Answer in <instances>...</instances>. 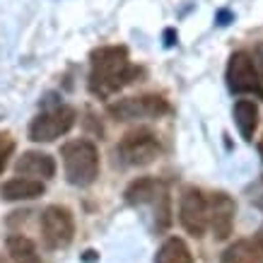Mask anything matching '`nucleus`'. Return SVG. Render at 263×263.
I'll return each instance as SVG.
<instances>
[{
	"instance_id": "obj_8",
	"label": "nucleus",
	"mask_w": 263,
	"mask_h": 263,
	"mask_svg": "<svg viewBox=\"0 0 263 263\" xmlns=\"http://www.w3.org/2000/svg\"><path fill=\"white\" fill-rule=\"evenodd\" d=\"M179 220L193 237H203L208 230V200L198 189H186L179 203Z\"/></svg>"
},
{
	"instance_id": "obj_20",
	"label": "nucleus",
	"mask_w": 263,
	"mask_h": 263,
	"mask_svg": "<svg viewBox=\"0 0 263 263\" xmlns=\"http://www.w3.org/2000/svg\"><path fill=\"white\" fill-rule=\"evenodd\" d=\"M0 263H8V261H5V258H3V256H0Z\"/></svg>"
},
{
	"instance_id": "obj_17",
	"label": "nucleus",
	"mask_w": 263,
	"mask_h": 263,
	"mask_svg": "<svg viewBox=\"0 0 263 263\" xmlns=\"http://www.w3.org/2000/svg\"><path fill=\"white\" fill-rule=\"evenodd\" d=\"M12 152H15V140L10 136H3L0 138V174L5 172L10 157H12Z\"/></svg>"
},
{
	"instance_id": "obj_9",
	"label": "nucleus",
	"mask_w": 263,
	"mask_h": 263,
	"mask_svg": "<svg viewBox=\"0 0 263 263\" xmlns=\"http://www.w3.org/2000/svg\"><path fill=\"white\" fill-rule=\"evenodd\" d=\"M234 215H237V203L224 191H217L208 198V227L217 239H227L232 234Z\"/></svg>"
},
{
	"instance_id": "obj_14",
	"label": "nucleus",
	"mask_w": 263,
	"mask_h": 263,
	"mask_svg": "<svg viewBox=\"0 0 263 263\" xmlns=\"http://www.w3.org/2000/svg\"><path fill=\"white\" fill-rule=\"evenodd\" d=\"M155 263H193L191 249L179 237H169L155 256Z\"/></svg>"
},
{
	"instance_id": "obj_12",
	"label": "nucleus",
	"mask_w": 263,
	"mask_h": 263,
	"mask_svg": "<svg viewBox=\"0 0 263 263\" xmlns=\"http://www.w3.org/2000/svg\"><path fill=\"white\" fill-rule=\"evenodd\" d=\"M44 193V181L39 179H27V176H17L3 183L0 196L5 200H34Z\"/></svg>"
},
{
	"instance_id": "obj_15",
	"label": "nucleus",
	"mask_w": 263,
	"mask_h": 263,
	"mask_svg": "<svg viewBox=\"0 0 263 263\" xmlns=\"http://www.w3.org/2000/svg\"><path fill=\"white\" fill-rule=\"evenodd\" d=\"M8 251L15 263H41L36 244H34L29 237H24V234H12V237H8Z\"/></svg>"
},
{
	"instance_id": "obj_7",
	"label": "nucleus",
	"mask_w": 263,
	"mask_h": 263,
	"mask_svg": "<svg viewBox=\"0 0 263 263\" xmlns=\"http://www.w3.org/2000/svg\"><path fill=\"white\" fill-rule=\"evenodd\" d=\"M41 232L51 249L68 247L75 237V220L72 213L63 205H48L41 213Z\"/></svg>"
},
{
	"instance_id": "obj_3",
	"label": "nucleus",
	"mask_w": 263,
	"mask_h": 263,
	"mask_svg": "<svg viewBox=\"0 0 263 263\" xmlns=\"http://www.w3.org/2000/svg\"><path fill=\"white\" fill-rule=\"evenodd\" d=\"M227 87L234 95H251L263 99V82L256 70L254 56L247 51H237L230 56L227 63Z\"/></svg>"
},
{
	"instance_id": "obj_16",
	"label": "nucleus",
	"mask_w": 263,
	"mask_h": 263,
	"mask_svg": "<svg viewBox=\"0 0 263 263\" xmlns=\"http://www.w3.org/2000/svg\"><path fill=\"white\" fill-rule=\"evenodd\" d=\"M155 196H160V183L155 179H138L126 189V200L130 205H143L155 200Z\"/></svg>"
},
{
	"instance_id": "obj_1",
	"label": "nucleus",
	"mask_w": 263,
	"mask_h": 263,
	"mask_svg": "<svg viewBox=\"0 0 263 263\" xmlns=\"http://www.w3.org/2000/svg\"><path fill=\"white\" fill-rule=\"evenodd\" d=\"M138 78V70L130 65L128 51L123 46H104L92 53V72H89V89L97 97H111L119 89Z\"/></svg>"
},
{
	"instance_id": "obj_19",
	"label": "nucleus",
	"mask_w": 263,
	"mask_h": 263,
	"mask_svg": "<svg viewBox=\"0 0 263 263\" xmlns=\"http://www.w3.org/2000/svg\"><path fill=\"white\" fill-rule=\"evenodd\" d=\"M258 155H261V160H263V138H261V143H258Z\"/></svg>"
},
{
	"instance_id": "obj_4",
	"label": "nucleus",
	"mask_w": 263,
	"mask_h": 263,
	"mask_svg": "<svg viewBox=\"0 0 263 263\" xmlns=\"http://www.w3.org/2000/svg\"><path fill=\"white\" fill-rule=\"evenodd\" d=\"M109 114L116 121H140V119H160L169 114V104L160 95H140L126 97L109 104Z\"/></svg>"
},
{
	"instance_id": "obj_18",
	"label": "nucleus",
	"mask_w": 263,
	"mask_h": 263,
	"mask_svg": "<svg viewBox=\"0 0 263 263\" xmlns=\"http://www.w3.org/2000/svg\"><path fill=\"white\" fill-rule=\"evenodd\" d=\"M254 63H256V70H258L261 82H263V41H258L254 48Z\"/></svg>"
},
{
	"instance_id": "obj_10",
	"label": "nucleus",
	"mask_w": 263,
	"mask_h": 263,
	"mask_svg": "<svg viewBox=\"0 0 263 263\" xmlns=\"http://www.w3.org/2000/svg\"><path fill=\"white\" fill-rule=\"evenodd\" d=\"M15 172L20 176H27V179H51L56 174V160L46 155V152H24L22 157L17 160Z\"/></svg>"
},
{
	"instance_id": "obj_5",
	"label": "nucleus",
	"mask_w": 263,
	"mask_h": 263,
	"mask_svg": "<svg viewBox=\"0 0 263 263\" xmlns=\"http://www.w3.org/2000/svg\"><path fill=\"white\" fill-rule=\"evenodd\" d=\"M119 157L128 167H147L160 157V143L150 130H133L119 143Z\"/></svg>"
},
{
	"instance_id": "obj_2",
	"label": "nucleus",
	"mask_w": 263,
	"mask_h": 263,
	"mask_svg": "<svg viewBox=\"0 0 263 263\" xmlns=\"http://www.w3.org/2000/svg\"><path fill=\"white\" fill-rule=\"evenodd\" d=\"M63 169L72 186H89L99 176V150L92 140H72L63 147Z\"/></svg>"
},
{
	"instance_id": "obj_13",
	"label": "nucleus",
	"mask_w": 263,
	"mask_h": 263,
	"mask_svg": "<svg viewBox=\"0 0 263 263\" xmlns=\"http://www.w3.org/2000/svg\"><path fill=\"white\" fill-rule=\"evenodd\" d=\"M234 121L244 140H254V133L258 128V106L251 99H239L234 104Z\"/></svg>"
},
{
	"instance_id": "obj_11",
	"label": "nucleus",
	"mask_w": 263,
	"mask_h": 263,
	"mask_svg": "<svg viewBox=\"0 0 263 263\" xmlns=\"http://www.w3.org/2000/svg\"><path fill=\"white\" fill-rule=\"evenodd\" d=\"M222 263H263V232L230 244L222 254Z\"/></svg>"
},
{
	"instance_id": "obj_6",
	"label": "nucleus",
	"mask_w": 263,
	"mask_h": 263,
	"mask_svg": "<svg viewBox=\"0 0 263 263\" xmlns=\"http://www.w3.org/2000/svg\"><path fill=\"white\" fill-rule=\"evenodd\" d=\"M75 116L78 114L70 106H56L51 111L39 114L29 126V138L34 143H51V140L65 136L75 126Z\"/></svg>"
}]
</instances>
